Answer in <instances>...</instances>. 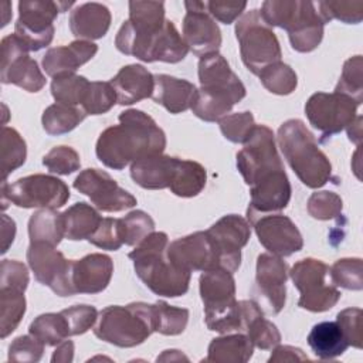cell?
Segmentation results:
<instances>
[{
	"label": "cell",
	"mask_w": 363,
	"mask_h": 363,
	"mask_svg": "<svg viewBox=\"0 0 363 363\" xmlns=\"http://www.w3.org/2000/svg\"><path fill=\"white\" fill-rule=\"evenodd\" d=\"M308 345L313 354L323 360L335 359L343 354L349 347V343L336 320L316 323L308 335Z\"/></svg>",
	"instance_id": "obj_30"
},
{
	"label": "cell",
	"mask_w": 363,
	"mask_h": 363,
	"mask_svg": "<svg viewBox=\"0 0 363 363\" xmlns=\"http://www.w3.org/2000/svg\"><path fill=\"white\" fill-rule=\"evenodd\" d=\"M197 96V88L187 79L166 74L155 75L153 101L170 113H182L191 109Z\"/></svg>",
	"instance_id": "obj_27"
},
{
	"label": "cell",
	"mask_w": 363,
	"mask_h": 363,
	"mask_svg": "<svg viewBox=\"0 0 363 363\" xmlns=\"http://www.w3.org/2000/svg\"><path fill=\"white\" fill-rule=\"evenodd\" d=\"M359 106L347 95L316 92L306 101L305 113L309 123L322 133V139H326L346 129L357 116Z\"/></svg>",
	"instance_id": "obj_13"
},
{
	"label": "cell",
	"mask_w": 363,
	"mask_h": 363,
	"mask_svg": "<svg viewBox=\"0 0 363 363\" xmlns=\"http://www.w3.org/2000/svg\"><path fill=\"white\" fill-rule=\"evenodd\" d=\"M363 60L362 55L349 58L342 69L340 79L335 88V92L343 94L354 99L359 105L363 102Z\"/></svg>",
	"instance_id": "obj_43"
},
{
	"label": "cell",
	"mask_w": 363,
	"mask_h": 363,
	"mask_svg": "<svg viewBox=\"0 0 363 363\" xmlns=\"http://www.w3.org/2000/svg\"><path fill=\"white\" fill-rule=\"evenodd\" d=\"M74 3L60 1H20L18 18L14 26L17 34L30 51H38L47 47L54 37V20L60 11H65Z\"/></svg>",
	"instance_id": "obj_14"
},
{
	"label": "cell",
	"mask_w": 363,
	"mask_h": 363,
	"mask_svg": "<svg viewBox=\"0 0 363 363\" xmlns=\"http://www.w3.org/2000/svg\"><path fill=\"white\" fill-rule=\"evenodd\" d=\"M259 81L265 89L275 95H289L298 85L295 71L281 61L265 67L259 74Z\"/></svg>",
	"instance_id": "obj_40"
},
{
	"label": "cell",
	"mask_w": 363,
	"mask_h": 363,
	"mask_svg": "<svg viewBox=\"0 0 363 363\" xmlns=\"http://www.w3.org/2000/svg\"><path fill=\"white\" fill-rule=\"evenodd\" d=\"M166 135L152 116L139 109H126L119 115V123L102 130L95 153L102 164L122 170L129 163L162 155Z\"/></svg>",
	"instance_id": "obj_1"
},
{
	"label": "cell",
	"mask_w": 363,
	"mask_h": 363,
	"mask_svg": "<svg viewBox=\"0 0 363 363\" xmlns=\"http://www.w3.org/2000/svg\"><path fill=\"white\" fill-rule=\"evenodd\" d=\"M27 261L40 284L51 288L58 296L75 295L72 285V259H67L54 245L30 242Z\"/></svg>",
	"instance_id": "obj_15"
},
{
	"label": "cell",
	"mask_w": 363,
	"mask_h": 363,
	"mask_svg": "<svg viewBox=\"0 0 363 363\" xmlns=\"http://www.w3.org/2000/svg\"><path fill=\"white\" fill-rule=\"evenodd\" d=\"M207 173L203 164L194 160L180 159L179 169L170 191L179 197H194L206 186Z\"/></svg>",
	"instance_id": "obj_34"
},
{
	"label": "cell",
	"mask_w": 363,
	"mask_h": 363,
	"mask_svg": "<svg viewBox=\"0 0 363 363\" xmlns=\"http://www.w3.org/2000/svg\"><path fill=\"white\" fill-rule=\"evenodd\" d=\"M288 265L281 257L274 254H259L257 258L255 292L262 298L267 311L279 313L286 302Z\"/></svg>",
	"instance_id": "obj_21"
},
{
	"label": "cell",
	"mask_w": 363,
	"mask_h": 363,
	"mask_svg": "<svg viewBox=\"0 0 363 363\" xmlns=\"http://www.w3.org/2000/svg\"><path fill=\"white\" fill-rule=\"evenodd\" d=\"M220 130L233 143H245L255 128L254 116L250 111L235 112L218 121Z\"/></svg>",
	"instance_id": "obj_47"
},
{
	"label": "cell",
	"mask_w": 363,
	"mask_h": 363,
	"mask_svg": "<svg viewBox=\"0 0 363 363\" xmlns=\"http://www.w3.org/2000/svg\"><path fill=\"white\" fill-rule=\"evenodd\" d=\"M43 164L51 173L67 176L79 169L81 159L75 149L69 146H55L43 157Z\"/></svg>",
	"instance_id": "obj_49"
},
{
	"label": "cell",
	"mask_w": 363,
	"mask_h": 363,
	"mask_svg": "<svg viewBox=\"0 0 363 363\" xmlns=\"http://www.w3.org/2000/svg\"><path fill=\"white\" fill-rule=\"evenodd\" d=\"M235 35L244 65L255 75L265 67L281 61L282 51L272 28L262 20L259 10L245 11L235 23Z\"/></svg>",
	"instance_id": "obj_9"
},
{
	"label": "cell",
	"mask_w": 363,
	"mask_h": 363,
	"mask_svg": "<svg viewBox=\"0 0 363 363\" xmlns=\"http://www.w3.org/2000/svg\"><path fill=\"white\" fill-rule=\"evenodd\" d=\"M109 82L116 92L119 105H132L150 98L155 89V75L140 64L122 67Z\"/></svg>",
	"instance_id": "obj_26"
},
{
	"label": "cell",
	"mask_w": 363,
	"mask_h": 363,
	"mask_svg": "<svg viewBox=\"0 0 363 363\" xmlns=\"http://www.w3.org/2000/svg\"><path fill=\"white\" fill-rule=\"evenodd\" d=\"M156 360L157 362H180V360L189 362V357L184 356L180 350L169 349V350H163V353L160 356H157Z\"/></svg>",
	"instance_id": "obj_61"
},
{
	"label": "cell",
	"mask_w": 363,
	"mask_h": 363,
	"mask_svg": "<svg viewBox=\"0 0 363 363\" xmlns=\"http://www.w3.org/2000/svg\"><path fill=\"white\" fill-rule=\"evenodd\" d=\"M245 335L254 345L261 350L274 349L281 342V333L278 328L268 319L262 316L255 318L245 329Z\"/></svg>",
	"instance_id": "obj_51"
},
{
	"label": "cell",
	"mask_w": 363,
	"mask_h": 363,
	"mask_svg": "<svg viewBox=\"0 0 363 363\" xmlns=\"http://www.w3.org/2000/svg\"><path fill=\"white\" fill-rule=\"evenodd\" d=\"M319 14L325 23L330 20H339L346 24H359L363 20V1H319Z\"/></svg>",
	"instance_id": "obj_44"
},
{
	"label": "cell",
	"mask_w": 363,
	"mask_h": 363,
	"mask_svg": "<svg viewBox=\"0 0 363 363\" xmlns=\"http://www.w3.org/2000/svg\"><path fill=\"white\" fill-rule=\"evenodd\" d=\"M166 233L153 231L129 252L140 281L156 295L177 298L189 291L191 272L177 267L167 254Z\"/></svg>",
	"instance_id": "obj_4"
},
{
	"label": "cell",
	"mask_w": 363,
	"mask_h": 363,
	"mask_svg": "<svg viewBox=\"0 0 363 363\" xmlns=\"http://www.w3.org/2000/svg\"><path fill=\"white\" fill-rule=\"evenodd\" d=\"M167 254L177 267L189 272L220 268L217 251L207 231H196L172 241Z\"/></svg>",
	"instance_id": "obj_22"
},
{
	"label": "cell",
	"mask_w": 363,
	"mask_h": 363,
	"mask_svg": "<svg viewBox=\"0 0 363 363\" xmlns=\"http://www.w3.org/2000/svg\"><path fill=\"white\" fill-rule=\"evenodd\" d=\"M308 360V356L302 352V349L295 347V346H279L277 345L274 347L272 354L269 356L268 362L269 363H277V362H303Z\"/></svg>",
	"instance_id": "obj_57"
},
{
	"label": "cell",
	"mask_w": 363,
	"mask_h": 363,
	"mask_svg": "<svg viewBox=\"0 0 363 363\" xmlns=\"http://www.w3.org/2000/svg\"><path fill=\"white\" fill-rule=\"evenodd\" d=\"M89 81L82 77L74 74H61L52 78L51 81V95L55 102L81 106L85 95L89 88Z\"/></svg>",
	"instance_id": "obj_37"
},
{
	"label": "cell",
	"mask_w": 363,
	"mask_h": 363,
	"mask_svg": "<svg viewBox=\"0 0 363 363\" xmlns=\"http://www.w3.org/2000/svg\"><path fill=\"white\" fill-rule=\"evenodd\" d=\"M237 169L250 187L264 184L284 173L274 132L265 125H255L252 133L237 153Z\"/></svg>",
	"instance_id": "obj_10"
},
{
	"label": "cell",
	"mask_w": 363,
	"mask_h": 363,
	"mask_svg": "<svg viewBox=\"0 0 363 363\" xmlns=\"http://www.w3.org/2000/svg\"><path fill=\"white\" fill-rule=\"evenodd\" d=\"M199 81L200 89L191 111L206 122H218L227 116L247 94L244 84L220 52L200 57Z\"/></svg>",
	"instance_id": "obj_3"
},
{
	"label": "cell",
	"mask_w": 363,
	"mask_h": 363,
	"mask_svg": "<svg viewBox=\"0 0 363 363\" xmlns=\"http://www.w3.org/2000/svg\"><path fill=\"white\" fill-rule=\"evenodd\" d=\"M259 14L269 27L284 28L298 52L313 51L323 38L325 21L312 1L267 0Z\"/></svg>",
	"instance_id": "obj_6"
},
{
	"label": "cell",
	"mask_w": 363,
	"mask_h": 363,
	"mask_svg": "<svg viewBox=\"0 0 363 363\" xmlns=\"http://www.w3.org/2000/svg\"><path fill=\"white\" fill-rule=\"evenodd\" d=\"M27 157V146L20 133L9 126L1 130V170L3 180L7 176L24 164Z\"/></svg>",
	"instance_id": "obj_39"
},
{
	"label": "cell",
	"mask_w": 363,
	"mask_h": 363,
	"mask_svg": "<svg viewBox=\"0 0 363 363\" xmlns=\"http://www.w3.org/2000/svg\"><path fill=\"white\" fill-rule=\"evenodd\" d=\"M155 306V332L166 336H176L184 332L189 322V309L172 306L164 301H157Z\"/></svg>",
	"instance_id": "obj_41"
},
{
	"label": "cell",
	"mask_w": 363,
	"mask_h": 363,
	"mask_svg": "<svg viewBox=\"0 0 363 363\" xmlns=\"http://www.w3.org/2000/svg\"><path fill=\"white\" fill-rule=\"evenodd\" d=\"M116 102V92L111 82L92 81L81 108L86 115H101L106 113Z\"/></svg>",
	"instance_id": "obj_45"
},
{
	"label": "cell",
	"mask_w": 363,
	"mask_h": 363,
	"mask_svg": "<svg viewBox=\"0 0 363 363\" xmlns=\"http://www.w3.org/2000/svg\"><path fill=\"white\" fill-rule=\"evenodd\" d=\"M44 343L33 335H23L16 337L9 346L10 362H38L44 353Z\"/></svg>",
	"instance_id": "obj_52"
},
{
	"label": "cell",
	"mask_w": 363,
	"mask_h": 363,
	"mask_svg": "<svg viewBox=\"0 0 363 363\" xmlns=\"http://www.w3.org/2000/svg\"><path fill=\"white\" fill-rule=\"evenodd\" d=\"M72 359H74V343L71 340H62L54 350L51 362L68 363V362H72Z\"/></svg>",
	"instance_id": "obj_59"
},
{
	"label": "cell",
	"mask_w": 363,
	"mask_h": 363,
	"mask_svg": "<svg viewBox=\"0 0 363 363\" xmlns=\"http://www.w3.org/2000/svg\"><path fill=\"white\" fill-rule=\"evenodd\" d=\"M254 345L245 333H234L216 337L208 345L204 362L211 363H245L251 359Z\"/></svg>",
	"instance_id": "obj_29"
},
{
	"label": "cell",
	"mask_w": 363,
	"mask_h": 363,
	"mask_svg": "<svg viewBox=\"0 0 363 363\" xmlns=\"http://www.w3.org/2000/svg\"><path fill=\"white\" fill-rule=\"evenodd\" d=\"M306 208L309 216L316 220H332L342 214L343 201L339 194L329 190H322L311 194Z\"/></svg>",
	"instance_id": "obj_48"
},
{
	"label": "cell",
	"mask_w": 363,
	"mask_h": 363,
	"mask_svg": "<svg viewBox=\"0 0 363 363\" xmlns=\"http://www.w3.org/2000/svg\"><path fill=\"white\" fill-rule=\"evenodd\" d=\"M207 234L217 251L218 267L235 272L241 264V248L251 235L250 223L237 214H228L217 220Z\"/></svg>",
	"instance_id": "obj_18"
},
{
	"label": "cell",
	"mask_w": 363,
	"mask_h": 363,
	"mask_svg": "<svg viewBox=\"0 0 363 363\" xmlns=\"http://www.w3.org/2000/svg\"><path fill=\"white\" fill-rule=\"evenodd\" d=\"M155 332V306L132 302L102 309L94 325V335L118 347L142 345Z\"/></svg>",
	"instance_id": "obj_7"
},
{
	"label": "cell",
	"mask_w": 363,
	"mask_h": 363,
	"mask_svg": "<svg viewBox=\"0 0 363 363\" xmlns=\"http://www.w3.org/2000/svg\"><path fill=\"white\" fill-rule=\"evenodd\" d=\"M346 130H347L349 139L359 146L362 142V116L357 115L354 121L346 128Z\"/></svg>",
	"instance_id": "obj_60"
},
{
	"label": "cell",
	"mask_w": 363,
	"mask_h": 363,
	"mask_svg": "<svg viewBox=\"0 0 363 363\" xmlns=\"http://www.w3.org/2000/svg\"><path fill=\"white\" fill-rule=\"evenodd\" d=\"M116 48L125 55H133L145 62H180L190 51L173 21L166 20L157 31H136L128 20L115 37Z\"/></svg>",
	"instance_id": "obj_8"
},
{
	"label": "cell",
	"mask_w": 363,
	"mask_h": 363,
	"mask_svg": "<svg viewBox=\"0 0 363 363\" xmlns=\"http://www.w3.org/2000/svg\"><path fill=\"white\" fill-rule=\"evenodd\" d=\"M26 313L24 292L14 288H0V332L1 339L13 333Z\"/></svg>",
	"instance_id": "obj_36"
},
{
	"label": "cell",
	"mask_w": 363,
	"mask_h": 363,
	"mask_svg": "<svg viewBox=\"0 0 363 363\" xmlns=\"http://www.w3.org/2000/svg\"><path fill=\"white\" fill-rule=\"evenodd\" d=\"M247 7V1H206L207 13L216 20L231 24Z\"/></svg>",
	"instance_id": "obj_56"
},
{
	"label": "cell",
	"mask_w": 363,
	"mask_h": 363,
	"mask_svg": "<svg viewBox=\"0 0 363 363\" xmlns=\"http://www.w3.org/2000/svg\"><path fill=\"white\" fill-rule=\"evenodd\" d=\"M16 237V223L7 214L1 216V254L7 252Z\"/></svg>",
	"instance_id": "obj_58"
},
{
	"label": "cell",
	"mask_w": 363,
	"mask_h": 363,
	"mask_svg": "<svg viewBox=\"0 0 363 363\" xmlns=\"http://www.w3.org/2000/svg\"><path fill=\"white\" fill-rule=\"evenodd\" d=\"M329 275L335 286L347 291H362L363 272L360 258H342L337 259L330 268Z\"/></svg>",
	"instance_id": "obj_42"
},
{
	"label": "cell",
	"mask_w": 363,
	"mask_h": 363,
	"mask_svg": "<svg viewBox=\"0 0 363 363\" xmlns=\"http://www.w3.org/2000/svg\"><path fill=\"white\" fill-rule=\"evenodd\" d=\"M30 242H45L57 247L65 237L62 213L55 208H40L28 220Z\"/></svg>",
	"instance_id": "obj_31"
},
{
	"label": "cell",
	"mask_w": 363,
	"mask_h": 363,
	"mask_svg": "<svg viewBox=\"0 0 363 363\" xmlns=\"http://www.w3.org/2000/svg\"><path fill=\"white\" fill-rule=\"evenodd\" d=\"M163 1H129L128 23L138 31H157L164 26Z\"/></svg>",
	"instance_id": "obj_38"
},
{
	"label": "cell",
	"mask_w": 363,
	"mask_h": 363,
	"mask_svg": "<svg viewBox=\"0 0 363 363\" xmlns=\"http://www.w3.org/2000/svg\"><path fill=\"white\" fill-rule=\"evenodd\" d=\"M111 11L101 3H84L69 13V30L78 40L102 38L111 27Z\"/></svg>",
	"instance_id": "obj_28"
},
{
	"label": "cell",
	"mask_w": 363,
	"mask_h": 363,
	"mask_svg": "<svg viewBox=\"0 0 363 363\" xmlns=\"http://www.w3.org/2000/svg\"><path fill=\"white\" fill-rule=\"evenodd\" d=\"M121 224L123 244L130 247L138 245L140 241H143L149 234L155 231L153 218L142 210H133L128 213L123 218H121Z\"/></svg>",
	"instance_id": "obj_46"
},
{
	"label": "cell",
	"mask_w": 363,
	"mask_h": 363,
	"mask_svg": "<svg viewBox=\"0 0 363 363\" xmlns=\"http://www.w3.org/2000/svg\"><path fill=\"white\" fill-rule=\"evenodd\" d=\"M28 52L27 44L17 34L3 37L0 78L3 84L17 85L27 92H38L45 85V77Z\"/></svg>",
	"instance_id": "obj_16"
},
{
	"label": "cell",
	"mask_w": 363,
	"mask_h": 363,
	"mask_svg": "<svg viewBox=\"0 0 363 363\" xmlns=\"http://www.w3.org/2000/svg\"><path fill=\"white\" fill-rule=\"evenodd\" d=\"M74 187L89 197L91 203L101 211L118 213L136 206V199L106 172L99 169H85L74 180Z\"/></svg>",
	"instance_id": "obj_17"
},
{
	"label": "cell",
	"mask_w": 363,
	"mask_h": 363,
	"mask_svg": "<svg viewBox=\"0 0 363 363\" xmlns=\"http://www.w3.org/2000/svg\"><path fill=\"white\" fill-rule=\"evenodd\" d=\"M62 217L65 224V238L71 241L88 240L102 221L99 213L84 201L68 207L62 213Z\"/></svg>",
	"instance_id": "obj_32"
},
{
	"label": "cell",
	"mask_w": 363,
	"mask_h": 363,
	"mask_svg": "<svg viewBox=\"0 0 363 363\" xmlns=\"http://www.w3.org/2000/svg\"><path fill=\"white\" fill-rule=\"evenodd\" d=\"M362 316L360 308H347L337 313L336 322L340 326L349 346L362 349Z\"/></svg>",
	"instance_id": "obj_54"
},
{
	"label": "cell",
	"mask_w": 363,
	"mask_h": 363,
	"mask_svg": "<svg viewBox=\"0 0 363 363\" xmlns=\"http://www.w3.org/2000/svg\"><path fill=\"white\" fill-rule=\"evenodd\" d=\"M113 262L109 255L94 252L72 259V285L75 294H99L111 282Z\"/></svg>",
	"instance_id": "obj_23"
},
{
	"label": "cell",
	"mask_w": 363,
	"mask_h": 363,
	"mask_svg": "<svg viewBox=\"0 0 363 363\" xmlns=\"http://www.w3.org/2000/svg\"><path fill=\"white\" fill-rule=\"evenodd\" d=\"M0 271V288H14L23 292L27 289L30 278L28 269L23 262L16 259H3Z\"/></svg>",
	"instance_id": "obj_55"
},
{
	"label": "cell",
	"mask_w": 363,
	"mask_h": 363,
	"mask_svg": "<svg viewBox=\"0 0 363 363\" xmlns=\"http://www.w3.org/2000/svg\"><path fill=\"white\" fill-rule=\"evenodd\" d=\"M186 16L183 18V40L189 50L203 57L218 52L221 31L214 18L206 10V1H184Z\"/></svg>",
	"instance_id": "obj_20"
},
{
	"label": "cell",
	"mask_w": 363,
	"mask_h": 363,
	"mask_svg": "<svg viewBox=\"0 0 363 363\" xmlns=\"http://www.w3.org/2000/svg\"><path fill=\"white\" fill-rule=\"evenodd\" d=\"M261 245L277 257H289L303 247V238L295 223L278 213L262 214L250 221Z\"/></svg>",
	"instance_id": "obj_19"
},
{
	"label": "cell",
	"mask_w": 363,
	"mask_h": 363,
	"mask_svg": "<svg viewBox=\"0 0 363 363\" xmlns=\"http://www.w3.org/2000/svg\"><path fill=\"white\" fill-rule=\"evenodd\" d=\"M98 51V45L86 40H75L67 45L47 50L43 57V68L47 75L74 74L81 65L88 62Z\"/></svg>",
	"instance_id": "obj_25"
},
{
	"label": "cell",
	"mask_w": 363,
	"mask_h": 363,
	"mask_svg": "<svg viewBox=\"0 0 363 363\" xmlns=\"http://www.w3.org/2000/svg\"><path fill=\"white\" fill-rule=\"evenodd\" d=\"M204 305V320L210 330L218 333H245L247 326L264 312L255 301L235 299L233 272L224 268L204 271L199 279Z\"/></svg>",
	"instance_id": "obj_2"
},
{
	"label": "cell",
	"mask_w": 363,
	"mask_h": 363,
	"mask_svg": "<svg viewBox=\"0 0 363 363\" xmlns=\"http://www.w3.org/2000/svg\"><path fill=\"white\" fill-rule=\"evenodd\" d=\"M88 241L102 250H108V251L119 250L123 245L121 218H111V217L102 218L98 228L88 238Z\"/></svg>",
	"instance_id": "obj_50"
},
{
	"label": "cell",
	"mask_w": 363,
	"mask_h": 363,
	"mask_svg": "<svg viewBox=\"0 0 363 363\" xmlns=\"http://www.w3.org/2000/svg\"><path fill=\"white\" fill-rule=\"evenodd\" d=\"M28 332L45 346H57L71 336L68 322L61 312H50L37 316L30 323Z\"/></svg>",
	"instance_id": "obj_35"
},
{
	"label": "cell",
	"mask_w": 363,
	"mask_h": 363,
	"mask_svg": "<svg viewBox=\"0 0 363 363\" xmlns=\"http://www.w3.org/2000/svg\"><path fill=\"white\" fill-rule=\"evenodd\" d=\"M329 267L315 258H303L294 264L288 275L301 292L298 306L309 312L332 309L340 299V291L326 282Z\"/></svg>",
	"instance_id": "obj_12"
},
{
	"label": "cell",
	"mask_w": 363,
	"mask_h": 363,
	"mask_svg": "<svg viewBox=\"0 0 363 363\" xmlns=\"http://www.w3.org/2000/svg\"><path fill=\"white\" fill-rule=\"evenodd\" d=\"M69 199L68 186L50 174H30L7 184L1 182V203L6 201L21 208H60Z\"/></svg>",
	"instance_id": "obj_11"
},
{
	"label": "cell",
	"mask_w": 363,
	"mask_h": 363,
	"mask_svg": "<svg viewBox=\"0 0 363 363\" xmlns=\"http://www.w3.org/2000/svg\"><path fill=\"white\" fill-rule=\"evenodd\" d=\"M179 162V157L166 155L147 156L130 164V177L138 186L147 190L170 189L177 174Z\"/></svg>",
	"instance_id": "obj_24"
},
{
	"label": "cell",
	"mask_w": 363,
	"mask_h": 363,
	"mask_svg": "<svg viewBox=\"0 0 363 363\" xmlns=\"http://www.w3.org/2000/svg\"><path fill=\"white\" fill-rule=\"evenodd\" d=\"M277 140L288 164L306 187L319 189L330 180L332 164L301 119L285 121Z\"/></svg>",
	"instance_id": "obj_5"
},
{
	"label": "cell",
	"mask_w": 363,
	"mask_h": 363,
	"mask_svg": "<svg viewBox=\"0 0 363 363\" xmlns=\"http://www.w3.org/2000/svg\"><path fill=\"white\" fill-rule=\"evenodd\" d=\"M86 118L81 106H71L55 102L44 109L41 122L44 130L51 136L68 133L75 129Z\"/></svg>",
	"instance_id": "obj_33"
},
{
	"label": "cell",
	"mask_w": 363,
	"mask_h": 363,
	"mask_svg": "<svg viewBox=\"0 0 363 363\" xmlns=\"http://www.w3.org/2000/svg\"><path fill=\"white\" fill-rule=\"evenodd\" d=\"M61 313L65 316L68 322L71 336L88 332L95 325L99 315L95 306L91 305H74L61 311Z\"/></svg>",
	"instance_id": "obj_53"
}]
</instances>
